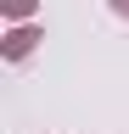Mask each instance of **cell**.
<instances>
[{"mask_svg": "<svg viewBox=\"0 0 129 134\" xmlns=\"http://www.w3.org/2000/svg\"><path fill=\"white\" fill-rule=\"evenodd\" d=\"M28 6H34V0H11V11H17V17H23V11H28Z\"/></svg>", "mask_w": 129, "mask_h": 134, "instance_id": "2", "label": "cell"}, {"mask_svg": "<svg viewBox=\"0 0 129 134\" xmlns=\"http://www.w3.org/2000/svg\"><path fill=\"white\" fill-rule=\"evenodd\" d=\"M112 6H118V11H129V0H112Z\"/></svg>", "mask_w": 129, "mask_h": 134, "instance_id": "3", "label": "cell"}, {"mask_svg": "<svg viewBox=\"0 0 129 134\" xmlns=\"http://www.w3.org/2000/svg\"><path fill=\"white\" fill-rule=\"evenodd\" d=\"M28 45H34V28H17V34H11V45H6V50H11V56H23Z\"/></svg>", "mask_w": 129, "mask_h": 134, "instance_id": "1", "label": "cell"}]
</instances>
